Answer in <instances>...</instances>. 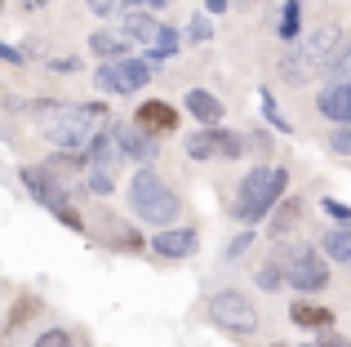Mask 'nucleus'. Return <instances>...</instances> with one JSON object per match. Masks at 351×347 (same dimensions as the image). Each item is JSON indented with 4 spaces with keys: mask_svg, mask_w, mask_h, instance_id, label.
<instances>
[{
    "mask_svg": "<svg viewBox=\"0 0 351 347\" xmlns=\"http://www.w3.org/2000/svg\"><path fill=\"white\" fill-rule=\"evenodd\" d=\"M32 107L40 116V134L53 147H67V152H85L107 116L103 103H32Z\"/></svg>",
    "mask_w": 351,
    "mask_h": 347,
    "instance_id": "f257e3e1",
    "label": "nucleus"
},
{
    "mask_svg": "<svg viewBox=\"0 0 351 347\" xmlns=\"http://www.w3.org/2000/svg\"><path fill=\"white\" fill-rule=\"evenodd\" d=\"M285 187H289V169H285V165H254L245 178H240L236 218H240V223H258V218H267L276 205H280Z\"/></svg>",
    "mask_w": 351,
    "mask_h": 347,
    "instance_id": "f03ea898",
    "label": "nucleus"
},
{
    "mask_svg": "<svg viewBox=\"0 0 351 347\" xmlns=\"http://www.w3.org/2000/svg\"><path fill=\"white\" fill-rule=\"evenodd\" d=\"M129 209H134V218H143V223H152V227H169L173 218H178L182 200L156 169H138L134 178H129Z\"/></svg>",
    "mask_w": 351,
    "mask_h": 347,
    "instance_id": "7ed1b4c3",
    "label": "nucleus"
},
{
    "mask_svg": "<svg viewBox=\"0 0 351 347\" xmlns=\"http://www.w3.org/2000/svg\"><path fill=\"white\" fill-rule=\"evenodd\" d=\"M23 187L32 191V200H40L49 214H58L71 232H85V218L71 209V191L62 187V178L53 169H40V165H23Z\"/></svg>",
    "mask_w": 351,
    "mask_h": 347,
    "instance_id": "20e7f679",
    "label": "nucleus"
},
{
    "mask_svg": "<svg viewBox=\"0 0 351 347\" xmlns=\"http://www.w3.org/2000/svg\"><path fill=\"white\" fill-rule=\"evenodd\" d=\"M205 307H209V321L227 334L249 339V334L258 330V307H254V298L240 294V289H218V294H209Z\"/></svg>",
    "mask_w": 351,
    "mask_h": 347,
    "instance_id": "39448f33",
    "label": "nucleus"
},
{
    "mask_svg": "<svg viewBox=\"0 0 351 347\" xmlns=\"http://www.w3.org/2000/svg\"><path fill=\"white\" fill-rule=\"evenodd\" d=\"M152 62L147 58H134V53H125V58H107L103 67L94 71V85L103 89V94H116V98H125V94H138V89L152 80Z\"/></svg>",
    "mask_w": 351,
    "mask_h": 347,
    "instance_id": "423d86ee",
    "label": "nucleus"
},
{
    "mask_svg": "<svg viewBox=\"0 0 351 347\" xmlns=\"http://www.w3.org/2000/svg\"><path fill=\"white\" fill-rule=\"evenodd\" d=\"M329 254L325 250H298L293 259H285V285H293L298 294H320L329 285Z\"/></svg>",
    "mask_w": 351,
    "mask_h": 347,
    "instance_id": "0eeeda50",
    "label": "nucleus"
},
{
    "mask_svg": "<svg viewBox=\"0 0 351 347\" xmlns=\"http://www.w3.org/2000/svg\"><path fill=\"white\" fill-rule=\"evenodd\" d=\"M152 250L160 254V259H169V263H178V259H191V254L200 250V232L196 227H160V232L152 236Z\"/></svg>",
    "mask_w": 351,
    "mask_h": 347,
    "instance_id": "6e6552de",
    "label": "nucleus"
},
{
    "mask_svg": "<svg viewBox=\"0 0 351 347\" xmlns=\"http://www.w3.org/2000/svg\"><path fill=\"white\" fill-rule=\"evenodd\" d=\"M338 45H343V27H338V23H316V27H311V36L302 40V58L320 71L338 53Z\"/></svg>",
    "mask_w": 351,
    "mask_h": 347,
    "instance_id": "1a4fd4ad",
    "label": "nucleus"
},
{
    "mask_svg": "<svg viewBox=\"0 0 351 347\" xmlns=\"http://www.w3.org/2000/svg\"><path fill=\"white\" fill-rule=\"evenodd\" d=\"M116 130V143H120V156L134 160V165H152L156 160V134H147L143 125H112Z\"/></svg>",
    "mask_w": 351,
    "mask_h": 347,
    "instance_id": "9d476101",
    "label": "nucleus"
},
{
    "mask_svg": "<svg viewBox=\"0 0 351 347\" xmlns=\"http://www.w3.org/2000/svg\"><path fill=\"white\" fill-rule=\"evenodd\" d=\"M134 125H143L147 134H173L178 130V107H169L165 98H147V103H138V112H134Z\"/></svg>",
    "mask_w": 351,
    "mask_h": 347,
    "instance_id": "9b49d317",
    "label": "nucleus"
},
{
    "mask_svg": "<svg viewBox=\"0 0 351 347\" xmlns=\"http://www.w3.org/2000/svg\"><path fill=\"white\" fill-rule=\"evenodd\" d=\"M120 32H125L134 45H143V49H147V45L156 40V32H160V18H156L152 9H143V5H129L125 18H120Z\"/></svg>",
    "mask_w": 351,
    "mask_h": 347,
    "instance_id": "f8f14e48",
    "label": "nucleus"
},
{
    "mask_svg": "<svg viewBox=\"0 0 351 347\" xmlns=\"http://www.w3.org/2000/svg\"><path fill=\"white\" fill-rule=\"evenodd\" d=\"M316 107H320V116H329L334 125L351 121V80H329L316 94Z\"/></svg>",
    "mask_w": 351,
    "mask_h": 347,
    "instance_id": "ddd939ff",
    "label": "nucleus"
},
{
    "mask_svg": "<svg viewBox=\"0 0 351 347\" xmlns=\"http://www.w3.org/2000/svg\"><path fill=\"white\" fill-rule=\"evenodd\" d=\"M289 321L316 334V330H329V325H334V307H320V303H311V298L302 294V298L289 303Z\"/></svg>",
    "mask_w": 351,
    "mask_h": 347,
    "instance_id": "4468645a",
    "label": "nucleus"
},
{
    "mask_svg": "<svg viewBox=\"0 0 351 347\" xmlns=\"http://www.w3.org/2000/svg\"><path fill=\"white\" fill-rule=\"evenodd\" d=\"M89 49L107 62V58H125V53H134V40H129L120 27H98V32L89 36Z\"/></svg>",
    "mask_w": 351,
    "mask_h": 347,
    "instance_id": "2eb2a0df",
    "label": "nucleus"
},
{
    "mask_svg": "<svg viewBox=\"0 0 351 347\" xmlns=\"http://www.w3.org/2000/svg\"><path fill=\"white\" fill-rule=\"evenodd\" d=\"M182 103H187V112L196 116L200 125H223V103H218L214 94H209V89H187V98H182Z\"/></svg>",
    "mask_w": 351,
    "mask_h": 347,
    "instance_id": "dca6fc26",
    "label": "nucleus"
},
{
    "mask_svg": "<svg viewBox=\"0 0 351 347\" xmlns=\"http://www.w3.org/2000/svg\"><path fill=\"white\" fill-rule=\"evenodd\" d=\"M298 214H302V196H280V205L267 214L271 218V232L267 236H271V241H285V236L293 232V223H298Z\"/></svg>",
    "mask_w": 351,
    "mask_h": 347,
    "instance_id": "f3484780",
    "label": "nucleus"
},
{
    "mask_svg": "<svg viewBox=\"0 0 351 347\" xmlns=\"http://www.w3.org/2000/svg\"><path fill=\"white\" fill-rule=\"evenodd\" d=\"M173 53H178V32H173L169 23H160V32H156V40L143 49V58L152 62V67H160V62H169Z\"/></svg>",
    "mask_w": 351,
    "mask_h": 347,
    "instance_id": "a211bd4d",
    "label": "nucleus"
},
{
    "mask_svg": "<svg viewBox=\"0 0 351 347\" xmlns=\"http://www.w3.org/2000/svg\"><path fill=\"white\" fill-rule=\"evenodd\" d=\"M187 156L191 160H214V156H223V152H218V125H200L196 134H187Z\"/></svg>",
    "mask_w": 351,
    "mask_h": 347,
    "instance_id": "6ab92c4d",
    "label": "nucleus"
},
{
    "mask_svg": "<svg viewBox=\"0 0 351 347\" xmlns=\"http://www.w3.org/2000/svg\"><path fill=\"white\" fill-rule=\"evenodd\" d=\"M320 250H325L329 259H338V263H351V223L329 227V232H325V241H320Z\"/></svg>",
    "mask_w": 351,
    "mask_h": 347,
    "instance_id": "aec40b11",
    "label": "nucleus"
},
{
    "mask_svg": "<svg viewBox=\"0 0 351 347\" xmlns=\"http://www.w3.org/2000/svg\"><path fill=\"white\" fill-rule=\"evenodd\" d=\"M276 36H280V40H298V36H302V0H285V5H280Z\"/></svg>",
    "mask_w": 351,
    "mask_h": 347,
    "instance_id": "412c9836",
    "label": "nucleus"
},
{
    "mask_svg": "<svg viewBox=\"0 0 351 347\" xmlns=\"http://www.w3.org/2000/svg\"><path fill=\"white\" fill-rule=\"evenodd\" d=\"M254 280H258V289H280V285H285V263H280V259H267V263H258Z\"/></svg>",
    "mask_w": 351,
    "mask_h": 347,
    "instance_id": "4be33fe9",
    "label": "nucleus"
},
{
    "mask_svg": "<svg viewBox=\"0 0 351 347\" xmlns=\"http://www.w3.org/2000/svg\"><path fill=\"white\" fill-rule=\"evenodd\" d=\"M320 71H325L329 80H351V40L338 45V53H334V58H329Z\"/></svg>",
    "mask_w": 351,
    "mask_h": 347,
    "instance_id": "5701e85b",
    "label": "nucleus"
},
{
    "mask_svg": "<svg viewBox=\"0 0 351 347\" xmlns=\"http://www.w3.org/2000/svg\"><path fill=\"white\" fill-rule=\"evenodd\" d=\"M258 94H263V98H258V103H263V116H267V125H276V134H289V130H293V125H289V121H285V112H280V107H276V98H271V89H258Z\"/></svg>",
    "mask_w": 351,
    "mask_h": 347,
    "instance_id": "b1692460",
    "label": "nucleus"
},
{
    "mask_svg": "<svg viewBox=\"0 0 351 347\" xmlns=\"http://www.w3.org/2000/svg\"><path fill=\"white\" fill-rule=\"evenodd\" d=\"M85 182H89V191H94V196H112V169H103V165H89L85 169Z\"/></svg>",
    "mask_w": 351,
    "mask_h": 347,
    "instance_id": "393cba45",
    "label": "nucleus"
},
{
    "mask_svg": "<svg viewBox=\"0 0 351 347\" xmlns=\"http://www.w3.org/2000/svg\"><path fill=\"white\" fill-rule=\"evenodd\" d=\"M329 152L334 156H351V121H338L329 130Z\"/></svg>",
    "mask_w": 351,
    "mask_h": 347,
    "instance_id": "a878e982",
    "label": "nucleus"
},
{
    "mask_svg": "<svg viewBox=\"0 0 351 347\" xmlns=\"http://www.w3.org/2000/svg\"><path fill=\"white\" fill-rule=\"evenodd\" d=\"M209 18H214V14H205V9H200V14H196V18H191V27H187V36H191V40H196V45H205V40H209V36H214V23H209Z\"/></svg>",
    "mask_w": 351,
    "mask_h": 347,
    "instance_id": "bb28decb",
    "label": "nucleus"
},
{
    "mask_svg": "<svg viewBox=\"0 0 351 347\" xmlns=\"http://www.w3.org/2000/svg\"><path fill=\"white\" fill-rule=\"evenodd\" d=\"M32 347H76V343H71V334H67V330H45Z\"/></svg>",
    "mask_w": 351,
    "mask_h": 347,
    "instance_id": "cd10ccee",
    "label": "nucleus"
},
{
    "mask_svg": "<svg viewBox=\"0 0 351 347\" xmlns=\"http://www.w3.org/2000/svg\"><path fill=\"white\" fill-rule=\"evenodd\" d=\"M218 152H223V156H240V152H245V143L236 139V134H227V130H218Z\"/></svg>",
    "mask_w": 351,
    "mask_h": 347,
    "instance_id": "c85d7f7f",
    "label": "nucleus"
},
{
    "mask_svg": "<svg viewBox=\"0 0 351 347\" xmlns=\"http://www.w3.org/2000/svg\"><path fill=\"white\" fill-rule=\"evenodd\" d=\"M249 245H254V232H249V227H245V232H240L236 241L227 245V259H245V254H249Z\"/></svg>",
    "mask_w": 351,
    "mask_h": 347,
    "instance_id": "c756f323",
    "label": "nucleus"
},
{
    "mask_svg": "<svg viewBox=\"0 0 351 347\" xmlns=\"http://www.w3.org/2000/svg\"><path fill=\"white\" fill-rule=\"evenodd\" d=\"M320 205H325V214H329V218H338V223H351V205H343V200L325 196V200H320Z\"/></svg>",
    "mask_w": 351,
    "mask_h": 347,
    "instance_id": "7c9ffc66",
    "label": "nucleus"
},
{
    "mask_svg": "<svg viewBox=\"0 0 351 347\" xmlns=\"http://www.w3.org/2000/svg\"><path fill=\"white\" fill-rule=\"evenodd\" d=\"M0 62H9V67H23V49H18V45H5V40H0Z\"/></svg>",
    "mask_w": 351,
    "mask_h": 347,
    "instance_id": "2f4dec72",
    "label": "nucleus"
},
{
    "mask_svg": "<svg viewBox=\"0 0 351 347\" xmlns=\"http://www.w3.org/2000/svg\"><path fill=\"white\" fill-rule=\"evenodd\" d=\"M49 71H80V58H45Z\"/></svg>",
    "mask_w": 351,
    "mask_h": 347,
    "instance_id": "473e14b6",
    "label": "nucleus"
},
{
    "mask_svg": "<svg viewBox=\"0 0 351 347\" xmlns=\"http://www.w3.org/2000/svg\"><path fill=\"white\" fill-rule=\"evenodd\" d=\"M89 5H94V14H98V18H112V14H116V5H125V0H89Z\"/></svg>",
    "mask_w": 351,
    "mask_h": 347,
    "instance_id": "72a5a7b5",
    "label": "nucleus"
},
{
    "mask_svg": "<svg viewBox=\"0 0 351 347\" xmlns=\"http://www.w3.org/2000/svg\"><path fill=\"white\" fill-rule=\"evenodd\" d=\"M227 5H232V0H205V14H227Z\"/></svg>",
    "mask_w": 351,
    "mask_h": 347,
    "instance_id": "f704fd0d",
    "label": "nucleus"
},
{
    "mask_svg": "<svg viewBox=\"0 0 351 347\" xmlns=\"http://www.w3.org/2000/svg\"><path fill=\"white\" fill-rule=\"evenodd\" d=\"M320 347H351V339H343V334H325Z\"/></svg>",
    "mask_w": 351,
    "mask_h": 347,
    "instance_id": "c9c22d12",
    "label": "nucleus"
},
{
    "mask_svg": "<svg viewBox=\"0 0 351 347\" xmlns=\"http://www.w3.org/2000/svg\"><path fill=\"white\" fill-rule=\"evenodd\" d=\"M143 5H147V9H152V14H160V9H165V5H169V0H143Z\"/></svg>",
    "mask_w": 351,
    "mask_h": 347,
    "instance_id": "e433bc0d",
    "label": "nucleus"
},
{
    "mask_svg": "<svg viewBox=\"0 0 351 347\" xmlns=\"http://www.w3.org/2000/svg\"><path fill=\"white\" fill-rule=\"evenodd\" d=\"M298 347H320V339H311V343H298Z\"/></svg>",
    "mask_w": 351,
    "mask_h": 347,
    "instance_id": "4c0bfd02",
    "label": "nucleus"
},
{
    "mask_svg": "<svg viewBox=\"0 0 351 347\" xmlns=\"http://www.w3.org/2000/svg\"><path fill=\"white\" fill-rule=\"evenodd\" d=\"M125 5H143V0H125Z\"/></svg>",
    "mask_w": 351,
    "mask_h": 347,
    "instance_id": "58836bf2",
    "label": "nucleus"
}]
</instances>
